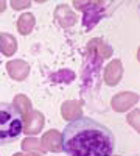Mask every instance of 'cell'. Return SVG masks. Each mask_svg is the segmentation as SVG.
I'll use <instances>...</instances> for the list:
<instances>
[{"label": "cell", "mask_w": 140, "mask_h": 156, "mask_svg": "<svg viewBox=\"0 0 140 156\" xmlns=\"http://www.w3.org/2000/svg\"><path fill=\"white\" fill-rule=\"evenodd\" d=\"M114 150L112 129L90 117H78L62 131V151L67 156H112Z\"/></svg>", "instance_id": "1"}, {"label": "cell", "mask_w": 140, "mask_h": 156, "mask_svg": "<svg viewBox=\"0 0 140 156\" xmlns=\"http://www.w3.org/2000/svg\"><path fill=\"white\" fill-rule=\"evenodd\" d=\"M25 129L22 112L12 103L0 101V147L17 140Z\"/></svg>", "instance_id": "2"}]
</instances>
